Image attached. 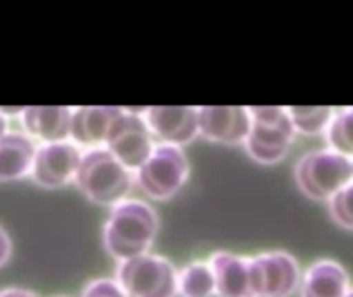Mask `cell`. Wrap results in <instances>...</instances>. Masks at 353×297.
Listing matches in <instances>:
<instances>
[{
  "label": "cell",
  "instance_id": "1",
  "mask_svg": "<svg viewBox=\"0 0 353 297\" xmlns=\"http://www.w3.org/2000/svg\"><path fill=\"white\" fill-rule=\"evenodd\" d=\"M159 229L157 215L149 203L124 198L114 205L103 225V246L118 263L147 254Z\"/></svg>",
  "mask_w": 353,
  "mask_h": 297
},
{
  "label": "cell",
  "instance_id": "2",
  "mask_svg": "<svg viewBox=\"0 0 353 297\" xmlns=\"http://www.w3.org/2000/svg\"><path fill=\"white\" fill-rule=\"evenodd\" d=\"M74 184L91 203L114 207L128 196L134 184V174L126 170L105 147H97L83 151Z\"/></svg>",
  "mask_w": 353,
  "mask_h": 297
},
{
  "label": "cell",
  "instance_id": "3",
  "mask_svg": "<svg viewBox=\"0 0 353 297\" xmlns=\"http://www.w3.org/2000/svg\"><path fill=\"white\" fill-rule=\"evenodd\" d=\"M252 126L250 134L244 141L246 153L263 165H275L279 163L296 136L294 124L290 120L288 107L279 105H256L248 107Z\"/></svg>",
  "mask_w": 353,
  "mask_h": 297
},
{
  "label": "cell",
  "instance_id": "4",
  "mask_svg": "<svg viewBox=\"0 0 353 297\" xmlns=\"http://www.w3.org/2000/svg\"><path fill=\"white\" fill-rule=\"evenodd\" d=\"M188 159L182 147L155 145L149 159L134 172V184L153 201L174 198L188 180Z\"/></svg>",
  "mask_w": 353,
  "mask_h": 297
},
{
  "label": "cell",
  "instance_id": "5",
  "mask_svg": "<svg viewBox=\"0 0 353 297\" xmlns=\"http://www.w3.org/2000/svg\"><path fill=\"white\" fill-rule=\"evenodd\" d=\"M116 283L126 297H176L178 271L159 254H141L116 269Z\"/></svg>",
  "mask_w": 353,
  "mask_h": 297
},
{
  "label": "cell",
  "instance_id": "6",
  "mask_svg": "<svg viewBox=\"0 0 353 297\" xmlns=\"http://www.w3.org/2000/svg\"><path fill=\"white\" fill-rule=\"evenodd\" d=\"M353 180L352 159L331 149L306 153L296 165V182L312 201H329Z\"/></svg>",
  "mask_w": 353,
  "mask_h": 297
},
{
  "label": "cell",
  "instance_id": "7",
  "mask_svg": "<svg viewBox=\"0 0 353 297\" xmlns=\"http://www.w3.org/2000/svg\"><path fill=\"white\" fill-rule=\"evenodd\" d=\"M103 147L134 174L155 149L153 134L143 118V110L124 107V114L112 124Z\"/></svg>",
  "mask_w": 353,
  "mask_h": 297
},
{
  "label": "cell",
  "instance_id": "8",
  "mask_svg": "<svg viewBox=\"0 0 353 297\" xmlns=\"http://www.w3.org/2000/svg\"><path fill=\"white\" fill-rule=\"evenodd\" d=\"M300 281V265L288 252H265L250 258L252 297H290Z\"/></svg>",
  "mask_w": 353,
  "mask_h": 297
},
{
  "label": "cell",
  "instance_id": "9",
  "mask_svg": "<svg viewBox=\"0 0 353 297\" xmlns=\"http://www.w3.org/2000/svg\"><path fill=\"white\" fill-rule=\"evenodd\" d=\"M83 151L72 141L39 145L35 151L31 178L41 188H60L74 182Z\"/></svg>",
  "mask_w": 353,
  "mask_h": 297
},
{
  "label": "cell",
  "instance_id": "10",
  "mask_svg": "<svg viewBox=\"0 0 353 297\" xmlns=\"http://www.w3.org/2000/svg\"><path fill=\"white\" fill-rule=\"evenodd\" d=\"M151 134L174 147H184L199 136V107L192 105H151L143 110Z\"/></svg>",
  "mask_w": 353,
  "mask_h": 297
},
{
  "label": "cell",
  "instance_id": "11",
  "mask_svg": "<svg viewBox=\"0 0 353 297\" xmlns=\"http://www.w3.org/2000/svg\"><path fill=\"white\" fill-rule=\"evenodd\" d=\"M252 118L244 105H203L199 107V134L221 145H244Z\"/></svg>",
  "mask_w": 353,
  "mask_h": 297
},
{
  "label": "cell",
  "instance_id": "12",
  "mask_svg": "<svg viewBox=\"0 0 353 297\" xmlns=\"http://www.w3.org/2000/svg\"><path fill=\"white\" fill-rule=\"evenodd\" d=\"M70 120L72 107L66 105H29L19 112L21 132L33 141H41V145L68 141Z\"/></svg>",
  "mask_w": 353,
  "mask_h": 297
},
{
  "label": "cell",
  "instance_id": "13",
  "mask_svg": "<svg viewBox=\"0 0 353 297\" xmlns=\"http://www.w3.org/2000/svg\"><path fill=\"white\" fill-rule=\"evenodd\" d=\"M124 114V107L118 105H81L72 110L70 120V139L77 147L97 149L105 145L108 132L118 116Z\"/></svg>",
  "mask_w": 353,
  "mask_h": 297
},
{
  "label": "cell",
  "instance_id": "14",
  "mask_svg": "<svg viewBox=\"0 0 353 297\" xmlns=\"http://www.w3.org/2000/svg\"><path fill=\"white\" fill-rule=\"evenodd\" d=\"M209 267L215 277V296L252 297L250 285V258L234 252H213Z\"/></svg>",
  "mask_w": 353,
  "mask_h": 297
},
{
  "label": "cell",
  "instance_id": "15",
  "mask_svg": "<svg viewBox=\"0 0 353 297\" xmlns=\"http://www.w3.org/2000/svg\"><path fill=\"white\" fill-rule=\"evenodd\" d=\"M350 289V275L335 260H316L300 281V297H345Z\"/></svg>",
  "mask_w": 353,
  "mask_h": 297
},
{
  "label": "cell",
  "instance_id": "16",
  "mask_svg": "<svg viewBox=\"0 0 353 297\" xmlns=\"http://www.w3.org/2000/svg\"><path fill=\"white\" fill-rule=\"evenodd\" d=\"M37 145L25 132H8L0 139V184L31 176Z\"/></svg>",
  "mask_w": 353,
  "mask_h": 297
},
{
  "label": "cell",
  "instance_id": "17",
  "mask_svg": "<svg viewBox=\"0 0 353 297\" xmlns=\"http://www.w3.org/2000/svg\"><path fill=\"white\" fill-rule=\"evenodd\" d=\"M178 296L180 297H213L215 277L209 263L194 260L178 271Z\"/></svg>",
  "mask_w": 353,
  "mask_h": 297
},
{
  "label": "cell",
  "instance_id": "18",
  "mask_svg": "<svg viewBox=\"0 0 353 297\" xmlns=\"http://www.w3.org/2000/svg\"><path fill=\"white\" fill-rule=\"evenodd\" d=\"M288 114L296 132L314 136L327 132L335 110L329 105H292L288 107Z\"/></svg>",
  "mask_w": 353,
  "mask_h": 297
},
{
  "label": "cell",
  "instance_id": "19",
  "mask_svg": "<svg viewBox=\"0 0 353 297\" xmlns=\"http://www.w3.org/2000/svg\"><path fill=\"white\" fill-rule=\"evenodd\" d=\"M325 136L331 151L353 159V105L333 114Z\"/></svg>",
  "mask_w": 353,
  "mask_h": 297
},
{
  "label": "cell",
  "instance_id": "20",
  "mask_svg": "<svg viewBox=\"0 0 353 297\" xmlns=\"http://www.w3.org/2000/svg\"><path fill=\"white\" fill-rule=\"evenodd\" d=\"M327 203L333 221L343 229H353V180Z\"/></svg>",
  "mask_w": 353,
  "mask_h": 297
},
{
  "label": "cell",
  "instance_id": "21",
  "mask_svg": "<svg viewBox=\"0 0 353 297\" xmlns=\"http://www.w3.org/2000/svg\"><path fill=\"white\" fill-rule=\"evenodd\" d=\"M83 297H126L116 279H93L85 289Z\"/></svg>",
  "mask_w": 353,
  "mask_h": 297
},
{
  "label": "cell",
  "instance_id": "22",
  "mask_svg": "<svg viewBox=\"0 0 353 297\" xmlns=\"http://www.w3.org/2000/svg\"><path fill=\"white\" fill-rule=\"evenodd\" d=\"M8 258H10V238L0 227V269L8 263Z\"/></svg>",
  "mask_w": 353,
  "mask_h": 297
},
{
  "label": "cell",
  "instance_id": "23",
  "mask_svg": "<svg viewBox=\"0 0 353 297\" xmlns=\"http://www.w3.org/2000/svg\"><path fill=\"white\" fill-rule=\"evenodd\" d=\"M0 297H39L37 294L29 291V289H21V287H8V289H2Z\"/></svg>",
  "mask_w": 353,
  "mask_h": 297
},
{
  "label": "cell",
  "instance_id": "24",
  "mask_svg": "<svg viewBox=\"0 0 353 297\" xmlns=\"http://www.w3.org/2000/svg\"><path fill=\"white\" fill-rule=\"evenodd\" d=\"M8 134V118H6V112L0 110V139Z\"/></svg>",
  "mask_w": 353,
  "mask_h": 297
},
{
  "label": "cell",
  "instance_id": "25",
  "mask_svg": "<svg viewBox=\"0 0 353 297\" xmlns=\"http://www.w3.org/2000/svg\"><path fill=\"white\" fill-rule=\"evenodd\" d=\"M345 297H353V287H352V289H350V294H347V296H345Z\"/></svg>",
  "mask_w": 353,
  "mask_h": 297
},
{
  "label": "cell",
  "instance_id": "26",
  "mask_svg": "<svg viewBox=\"0 0 353 297\" xmlns=\"http://www.w3.org/2000/svg\"><path fill=\"white\" fill-rule=\"evenodd\" d=\"M58 297H66V296H58Z\"/></svg>",
  "mask_w": 353,
  "mask_h": 297
},
{
  "label": "cell",
  "instance_id": "27",
  "mask_svg": "<svg viewBox=\"0 0 353 297\" xmlns=\"http://www.w3.org/2000/svg\"><path fill=\"white\" fill-rule=\"evenodd\" d=\"M352 165H353V159H352Z\"/></svg>",
  "mask_w": 353,
  "mask_h": 297
}]
</instances>
